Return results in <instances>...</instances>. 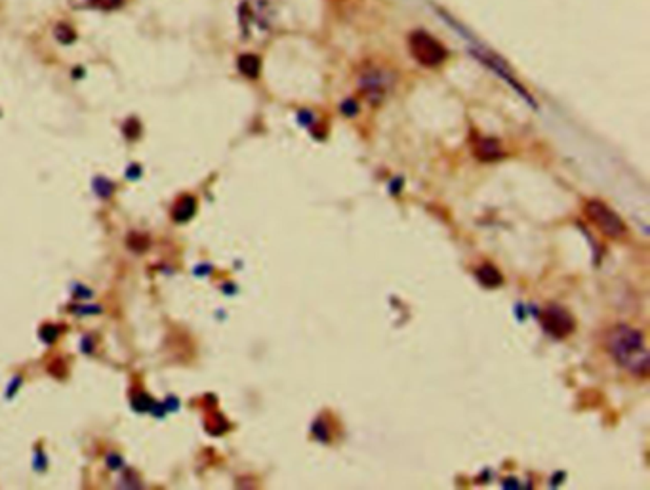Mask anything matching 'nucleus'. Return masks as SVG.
<instances>
[{"label":"nucleus","instance_id":"obj_3","mask_svg":"<svg viewBox=\"0 0 650 490\" xmlns=\"http://www.w3.org/2000/svg\"><path fill=\"white\" fill-rule=\"evenodd\" d=\"M408 46L414 59L423 67H439L446 62L448 52L435 37H431L426 31H414L408 37Z\"/></svg>","mask_w":650,"mask_h":490},{"label":"nucleus","instance_id":"obj_8","mask_svg":"<svg viewBox=\"0 0 650 490\" xmlns=\"http://www.w3.org/2000/svg\"><path fill=\"white\" fill-rule=\"evenodd\" d=\"M363 86L366 88V92L370 95H381L385 92V88H388V79L381 77L380 71H370L363 77Z\"/></svg>","mask_w":650,"mask_h":490},{"label":"nucleus","instance_id":"obj_5","mask_svg":"<svg viewBox=\"0 0 650 490\" xmlns=\"http://www.w3.org/2000/svg\"><path fill=\"white\" fill-rule=\"evenodd\" d=\"M473 151H475L477 158H481L484 162H492V160H498V158L504 157L498 142H496V140H490V138H479V140L473 143Z\"/></svg>","mask_w":650,"mask_h":490},{"label":"nucleus","instance_id":"obj_10","mask_svg":"<svg viewBox=\"0 0 650 490\" xmlns=\"http://www.w3.org/2000/svg\"><path fill=\"white\" fill-rule=\"evenodd\" d=\"M56 39L59 40V42H64V44H69V42H73V40L77 39V35H75V31H73L69 25L64 23L56 27Z\"/></svg>","mask_w":650,"mask_h":490},{"label":"nucleus","instance_id":"obj_7","mask_svg":"<svg viewBox=\"0 0 650 490\" xmlns=\"http://www.w3.org/2000/svg\"><path fill=\"white\" fill-rule=\"evenodd\" d=\"M477 279H479V283L486 288H496L504 283V277H501V273H499V269H496L494 265H483V267L477 269Z\"/></svg>","mask_w":650,"mask_h":490},{"label":"nucleus","instance_id":"obj_1","mask_svg":"<svg viewBox=\"0 0 650 490\" xmlns=\"http://www.w3.org/2000/svg\"><path fill=\"white\" fill-rule=\"evenodd\" d=\"M606 351L614 363L637 378H647L650 370L649 349L644 336L633 326L616 324L606 332Z\"/></svg>","mask_w":650,"mask_h":490},{"label":"nucleus","instance_id":"obj_11","mask_svg":"<svg viewBox=\"0 0 650 490\" xmlns=\"http://www.w3.org/2000/svg\"><path fill=\"white\" fill-rule=\"evenodd\" d=\"M193 212H195V202H193L189 208H185V198H183L182 208H178V210H175V220H180V222H182V220H187Z\"/></svg>","mask_w":650,"mask_h":490},{"label":"nucleus","instance_id":"obj_6","mask_svg":"<svg viewBox=\"0 0 650 490\" xmlns=\"http://www.w3.org/2000/svg\"><path fill=\"white\" fill-rule=\"evenodd\" d=\"M73 8L80 10H117L124 4V0H69Z\"/></svg>","mask_w":650,"mask_h":490},{"label":"nucleus","instance_id":"obj_2","mask_svg":"<svg viewBox=\"0 0 650 490\" xmlns=\"http://www.w3.org/2000/svg\"><path fill=\"white\" fill-rule=\"evenodd\" d=\"M584 212L589 222L593 223L597 229L603 233L604 237L624 238L627 235V225L618 214L612 210L611 206L604 205L601 200H587L584 206Z\"/></svg>","mask_w":650,"mask_h":490},{"label":"nucleus","instance_id":"obj_9","mask_svg":"<svg viewBox=\"0 0 650 490\" xmlns=\"http://www.w3.org/2000/svg\"><path fill=\"white\" fill-rule=\"evenodd\" d=\"M238 69L248 79H258L260 69H262V62L254 54H245V56L238 57Z\"/></svg>","mask_w":650,"mask_h":490},{"label":"nucleus","instance_id":"obj_4","mask_svg":"<svg viewBox=\"0 0 650 490\" xmlns=\"http://www.w3.org/2000/svg\"><path fill=\"white\" fill-rule=\"evenodd\" d=\"M542 326L551 338L563 340L566 336H571L576 328L574 317L561 305H549L542 313Z\"/></svg>","mask_w":650,"mask_h":490}]
</instances>
